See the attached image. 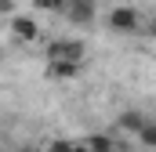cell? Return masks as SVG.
Listing matches in <instances>:
<instances>
[{"label":"cell","mask_w":156,"mask_h":152,"mask_svg":"<svg viewBox=\"0 0 156 152\" xmlns=\"http://www.w3.org/2000/svg\"><path fill=\"white\" fill-rule=\"evenodd\" d=\"M51 7H58V15L73 26H87L94 18V0H51Z\"/></svg>","instance_id":"1"},{"label":"cell","mask_w":156,"mask_h":152,"mask_svg":"<svg viewBox=\"0 0 156 152\" xmlns=\"http://www.w3.org/2000/svg\"><path fill=\"white\" fill-rule=\"evenodd\" d=\"M11 36L18 43H37L40 40V22L33 15H11Z\"/></svg>","instance_id":"2"},{"label":"cell","mask_w":156,"mask_h":152,"mask_svg":"<svg viewBox=\"0 0 156 152\" xmlns=\"http://www.w3.org/2000/svg\"><path fill=\"white\" fill-rule=\"evenodd\" d=\"M47 62H83V43L80 40H55L47 47Z\"/></svg>","instance_id":"3"},{"label":"cell","mask_w":156,"mask_h":152,"mask_svg":"<svg viewBox=\"0 0 156 152\" xmlns=\"http://www.w3.org/2000/svg\"><path fill=\"white\" fill-rule=\"evenodd\" d=\"M142 26V15H138V7H113L109 11V29H116V33H134Z\"/></svg>","instance_id":"4"},{"label":"cell","mask_w":156,"mask_h":152,"mask_svg":"<svg viewBox=\"0 0 156 152\" xmlns=\"http://www.w3.org/2000/svg\"><path fill=\"white\" fill-rule=\"evenodd\" d=\"M145 123H149V116L138 112V109H127V112H120V119H116V127H120V130H127V134H142Z\"/></svg>","instance_id":"5"},{"label":"cell","mask_w":156,"mask_h":152,"mask_svg":"<svg viewBox=\"0 0 156 152\" xmlns=\"http://www.w3.org/2000/svg\"><path fill=\"white\" fill-rule=\"evenodd\" d=\"M47 76L51 80H76L80 62H47Z\"/></svg>","instance_id":"6"},{"label":"cell","mask_w":156,"mask_h":152,"mask_svg":"<svg viewBox=\"0 0 156 152\" xmlns=\"http://www.w3.org/2000/svg\"><path fill=\"white\" fill-rule=\"evenodd\" d=\"M87 149H91V152H113L116 145H113L109 134H91V138H87Z\"/></svg>","instance_id":"7"},{"label":"cell","mask_w":156,"mask_h":152,"mask_svg":"<svg viewBox=\"0 0 156 152\" xmlns=\"http://www.w3.org/2000/svg\"><path fill=\"white\" fill-rule=\"evenodd\" d=\"M138 141H142L145 149H156V119H149V123L142 127V134H138Z\"/></svg>","instance_id":"8"},{"label":"cell","mask_w":156,"mask_h":152,"mask_svg":"<svg viewBox=\"0 0 156 152\" xmlns=\"http://www.w3.org/2000/svg\"><path fill=\"white\" fill-rule=\"evenodd\" d=\"M73 149H76V141H69V138H55L44 152H73Z\"/></svg>","instance_id":"9"},{"label":"cell","mask_w":156,"mask_h":152,"mask_svg":"<svg viewBox=\"0 0 156 152\" xmlns=\"http://www.w3.org/2000/svg\"><path fill=\"white\" fill-rule=\"evenodd\" d=\"M0 15H15V4L11 0H0Z\"/></svg>","instance_id":"10"},{"label":"cell","mask_w":156,"mask_h":152,"mask_svg":"<svg viewBox=\"0 0 156 152\" xmlns=\"http://www.w3.org/2000/svg\"><path fill=\"white\" fill-rule=\"evenodd\" d=\"M149 33H153V40H156V18H153V22H149Z\"/></svg>","instance_id":"11"},{"label":"cell","mask_w":156,"mask_h":152,"mask_svg":"<svg viewBox=\"0 0 156 152\" xmlns=\"http://www.w3.org/2000/svg\"><path fill=\"white\" fill-rule=\"evenodd\" d=\"M73 152H91V149H87V145H76V149H73Z\"/></svg>","instance_id":"12"},{"label":"cell","mask_w":156,"mask_h":152,"mask_svg":"<svg viewBox=\"0 0 156 152\" xmlns=\"http://www.w3.org/2000/svg\"><path fill=\"white\" fill-rule=\"evenodd\" d=\"M22 152H37V149H22Z\"/></svg>","instance_id":"13"}]
</instances>
